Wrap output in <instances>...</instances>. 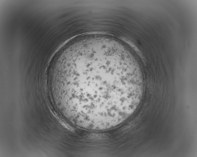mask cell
<instances>
[{
    "label": "cell",
    "instance_id": "6da1fadb",
    "mask_svg": "<svg viewBox=\"0 0 197 157\" xmlns=\"http://www.w3.org/2000/svg\"><path fill=\"white\" fill-rule=\"evenodd\" d=\"M57 79L67 89L69 106L86 120L125 118L141 99L143 78L130 55L111 45L76 47L62 59Z\"/></svg>",
    "mask_w": 197,
    "mask_h": 157
}]
</instances>
